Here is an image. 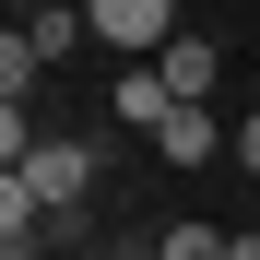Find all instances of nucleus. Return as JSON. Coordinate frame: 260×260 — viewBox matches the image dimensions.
I'll use <instances>...</instances> for the list:
<instances>
[{
	"mask_svg": "<svg viewBox=\"0 0 260 260\" xmlns=\"http://www.w3.org/2000/svg\"><path fill=\"white\" fill-rule=\"evenodd\" d=\"M95 36L118 48V71H154L178 48V0H95Z\"/></svg>",
	"mask_w": 260,
	"mask_h": 260,
	"instance_id": "f257e3e1",
	"label": "nucleus"
},
{
	"mask_svg": "<svg viewBox=\"0 0 260 260\" xmlns=\"http://www.w3.org/2000/svg\"><path fill=\"white\" fill-rule=\"evenodd\" d=\"M12 178H24V201L48 213V225H59V213H83V189H95V154H83V142H59V130H48V142H36V154L12 166Z\"/></svg>",
	"mask_w": 260,
	"mask_h": 260,
	"instance_id": "f03ea898",
	"label": "nucleus"
},
{
	"mask_svg": "<svg viewBox=\"0 0 260 260\" xmlns=\"http://www.w3.org/2000/svg\"><path fill=\"white\" fill-rule=\"evenodd\" d=\"M154 71H166V95H178V107H213V83H225V48H213V36H178Z\"/></svg>",
	"mask_w": 260,
	"mask_h": 260,
	"instance_id": "7ed1b4c3",
	"label": "nucleus"
},
{
	"mask_svg": "<svg viewBox=\"0 0 260 260\" xmlns=\"http://www.w3.org/2000/svg\"><path fill=\"white\" fill-rule=\"evenodd\" d=\"M213 142H237V130H213V107H178V118L154 130V154H166V166H213Z\"/></svg>",
	"mask_w": 260,
	"mask_h": 260,
	"instance_id": "20e7f679",
	"label": "nucleus"
},
{
	"mask_svg": "<svg viewBox=\"0 0 260 260\" xmlns=\"http://www.w3.org/2000/svg\"><path fill=\"white\" fill-rule=\"evenodd\" d=\"M71 36H95V12H24V24H12V48H24L36 71H48V59L71 48Z\"/></svg>",
	"mask_w": 260,
	"mask_h": 260,
	"instance_id": "39448f33",
	"label": "nucleus"
},
{
	"mask_svg": "<svg viewBox=\"0 0 260 260\" xmlns=\"http://www.w3.org/2000/svg\"><path fill=\"white\" fill-rule=\"evenodd\" d=\"M118 118H130V130H166V118H178L166 71H118Z\"/></svg>",
	"mask_w": 260,
	"mask_h": 260,
	"instance_id": "423d86ee",
	"label": "nucleus"
},
{
	"mask_svg": "<svg viewBox=\"0 0 260 260\" xmlns=\"http://www.w3.org/2000/svg\"><path fill=\"white\" fill-rule=\"evenodd\" d=\"M142 248H154V260H225V248H237V225H154Z\"/></svg>",
	"mask_w": 260,
	"mask_h": 260,
	"instance_id": "0eeeda50",
	"label": "nucleus"
},
{
	"mask_svg": "<svg viewBox=\"0 0 260 260\" xmlns=\"http://www.w3.org/2000/svg\"><path fill=\"white\" fill-rule=\"evenodd\" d=\"M237 166H248V178H260V118H237Z\"/></svg>",
	"mask_w": 260,
	"mask_h": 260,
	"instance_id": "6e6552de",
	"label": "nucleus"
},
{
	"mask_svg": "<svg viewBox=\"0 0 260 260\" xmlns=\"http://www.w3.org/2000/svg\"><path fill=\"white\" fill-rule=\"evenodd\" d=\"M71 260H154V248H71Z\"/></svg>",
	"mask_w": 260,
	"mask_h": 260,
	"instance_id": "1a4fd4ad",
	"label": "nucleus"
},
{
	"mask_svg": "<svg viewBox=\"0 0 260 260\" xmlns=\"http://www.w3.org/2000/svg\"><path fill=\"white\" fill-rule=\"evenodd\" d=\"M225 260H260V225H237V248H225Z\"/></svg>",
	"mask_w": 260,
	"mask_h": 260,
	"instance_id": "9d476101",
	"label": "nucleus"
}]
</instances>
